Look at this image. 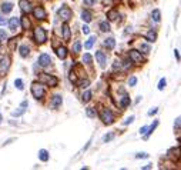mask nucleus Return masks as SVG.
<instances>
[{
	"instance_id": "obj_46",
	"label": "nucleus",
	"mask_w": 181,
	"mask_h": 170,
	"mask_svg": "<svg viewBox=\"0 0 181 170\" xmlns=\"http://www.w3.org/2000/svg\"><path fill=\"white\" fill-rule=\"evenodd\" d=\"M96 3V0H84V4L86 6H93Z\"/></svg>"
},
{
	"instance_id": "obj_36",
	"label": "nucleus",
	"mask_w": 181,
	"mask_h": 170,
	"mask_svg": "<svg viewBox=\"0 0 181 170\" xmlns=\"http://www.w3.org/2000/svg\"><path fill=\"white\" fill-rule=\"evenodd\" d=\"M166 84H167V80H166V79H161V80H160V83H158V90H164Z\"/></svg>"
},
{
	"instance_id": "obj_7",
	"label": "nucleus",
	"mask_w": 181,
	"mask_h": 170,
	"mask_svg": "<svg viewBox=\"0 0 181 170\" xmlns=\"http://www.w3.org/2000/svg\"><path fill=\"white\" fill-rule=\"evenodd\" d=\"M31 12H33L34 17H36L37 20H44V19L47 17V13H46V10H44L41 6H37L36 9H33V10H31Z\"/></svg>"
},
{
	"instance_id": "obj_48",
	"label": "nucleus",
	"mask_w": 181,
	"mask_h": 170,
	"mask_svg": "<svg viewBox=\"0 0 181 170\" xmlns=\"http://www.w3.org/2000/svg\"><path fill=\"white\" fill-rule=\"evenodd\" d=\"M157 111H158V110H157V107L151 109V110H148V116H153V115H156Z\"/></svg>"
},
{
	"instance_id": "obj_41",
	"label": "nucleus",
	"mask_w": 181,
	"mask_h": 170,
	"mask_svg": "<svg viewBox=\"0 0 181 170\" xmlns=\"http://www.w3.org/2000/svg\"><path fill=\"white\" fill-rule=\"evenodd\" d=\"M14 46H16V39H12V40L9 42V47H10V50H14Z\"/></svg>"
},
{
	"instance_id": "obj_22",
	"label": "nucleus",
	"mask_w": 181,
	"mask_h": 170,
	"mask_svg": "<svg viewBox=\"0 0 181 170\" xmlns=\"http://www.w3.org/2000/svg\"><path fill=\"white\" fill-rule=\"evenodd\" d=\"M91 96H93V93L90 92V90H87V92L83 93V96H81V100H83L84 103H89L90 100H91Z\"/></svg>"
},
{
	"instance_id": "obj_37",
	"label": "nucleus",
	"mask_w": 181,
	"mask_h": 170,
	"mask_svg": "<svg viewBox=\"0 0 181 170\" xmlns=\"http://www.w3.org/2000/svg\"><path fill=\"white\" fill-rule=\"evenodd\" d=\"M7 39V33L3 30V29H0V42H3Z\"/></svg>"
},
{
	"instance_id": "obj_31",
	"label": "nucleus",
	"mask_w": 181,
	"mask_h": 170,
	"mask_svg": "<svg viewBox=\"0 0 181 170\" xmlns=\"http://www.w3.org/2000/svg\"><path fill=\"white\" fill-rule=\"evenodd\" d=\"M86 115L89 116V117H96V110L93 107H87L86 109Z\"/></svg>"
},
{
	"instance_id": "obj_6",
	"label": "nucleus",
	"mask_w": 181,
	"mask_h": 170,
	"mask_svg": "<svg viewBox=\"0 0 181 170\" xmlns=\"http://www.w3.org/2000/svg\"><path fill=\"white\" fill-rule=\"evenodd\" d=\"M130 60H131L133 63H135V65H141L143 62H144V59H143V56H141V53L138 52V50H130Z\"/></svg>"
},
{
	"instance_id": "obj_40",
	"label": "nucleus",
	"mask_w": 181,
	"mask_h": 170,
	"mask_svg": "<svg viewBox=\"0 0 181 170\" xmlns=\"http://www.w3.org/2000/svg\"><path fill=\"white\" fill-rule=\"evenodd\" d=\"M135 83H137V79H135L134 76L129 79V86H135Z\"/></svg>"
},
{
	"instance_id": "obj_19",
	"label": "nucleus",
	"mask_w": 181,
	"mask_h": 170,
	"mask_svg": "<svg viewBox=\"0 0 181 170\" xmlns=\"http://www.w3.org/2000/svg\"><path fill=\"white\" fill-rule=\"evenodd\" d=\"M145 39H147L148 42H153V43H154V42L157 40V33H156V31H153V30H150L147 34H145Z\"/></svg>"
},
{
	"instance_id": "obj_27",
	"label": "nucleus",
	"mask_w": 181,
	"mask_h": 170,
	"mask_svg": "<svg viewBox=\"0 0 181 170\" xmlns=\"http://www.w3.org/2000/svg\"><path fill=\"white\" fill-rule=\"evenodd\" d=\"M14 86H16V89H17V90H23V89H25L22 79H16V80H14Z\"/></svg>"
},
{
	"instance_id": "obj_15",
	"label": "nucleus",
	"mask_w": 181,
	"mask_h": 170,
	"mask_svg": "<svg viewBox=\"0 0 181 170\" xmlns=\"http://www.w3.org/2000/svg\"><path fill=\"white\" fill-rule=\"evenodd\" d=\"M56 54L60 57V59H66V56H67V50H66V47H57L56 49Z\"/></svg>"
},
{
	"instance_id": "obj_45",
	"label": "nucleus",
	"mask_w": 181,
	"mask_h": 170,
	"mask_svg": "<svg viewBox=\"0 0 181 170\" xmlns=\"http://www.w3.org/2000/svg\"><path fill=\"white\" fill-rule=\"evenodd\" d=\"M134 122V116H130V117H127V120H124V124H130Z\"/></svg>"
},
{
	"instance_id": "obj_33",
	"label": "nucleus",
	"mask_w": 181,
	"mask_h": 170,
	"mask_svg": "<svg viewBox=\"0 0 181 170\" xmlns=\"http://www.w3.org/2000/svg\"><path fill=\"white\" fill-rule=\"evenodd\" d=\"M89 84H90V80H89V79H86V80H81V82H79V86L81 87V89H86V87H89Z\"/></svg>"
},
{
	"instance_id": "obj_50",
	"label": "nucleus",
	"mask_w": 181,
	"mask_h": 170,
	"mask_svg": "<svg viewBox=\"0 0 181 170\" xmlns=\"http://www.w3.org/2000/svg\"><path fill=\"white\" fill-rule=\"evenodd\" d=\"M174 56H175V59H177V60H178V62H180V52H178V50H177V49H175V50H174Z\"/></svg>"
},
{
	"instance_id": "obj_16",
	"label": "nucleus",
	"mask_w": 181,
	"mask_h": 170,
	"mask_svg": "<svg viewBox=\"0 0 181 170\" xmlns=\"http://www.w3.org/2000/svg\"><path fill=\"white\" fill-rule=\"evenodd\" d=\"M9 27H10V30H13V31L19 27V19L17 17H12V19H10V20H9Z\"/></svg>"
},
{
	"instance_id": "obj_10",
	"label": "nucleus",
	"mask_w": 181,
	"mask_h": 170,
	"mask_svg": "<svg viewBox=\"0 0 181 170\" xmlns=\"http://www.w3.org/2000/svg\"><path fill=\"white\" fill-rule=\"evenodd\" d=\"M62 102H63L62 96H60V94H56V96H53L50 106H52V109H58L60 106H62Z\"/></svg>"
},
{
	"instance_id": "obj_8",
	"label": "nucleus",
	"mask_w": 181,
	"mask_h": 170,
	"mask_svg": "<svg viewBox=\"0 0 181 170\" xmlns=\"http://www.w3.org/2000/svg\"><path fill=\"white\" fill-rule=\"evenodd\" d=\"M9 67H10V59L9 57H3L0 60V76H4L6 71L9 70Z\"/></svg>"
},
{
	"instance_id": "obj_18",
	"label": "nucleus",
	"mask_w": 181,
	"mask_h": 170,
	"mask_svg": "<svg viewBox=\"0 0 181 170\" xmlns=\"http://www.w3.org/2000/svg\"><path fill=\"white\" fill-rule=\"evenodd\" d=\"M39 157H40V160H41V162L49 160V153H47V150H44V149L39 150Z\"/></svg>"
},
{
	"instance_id": "obj_52",
	"label": "nucleus",
	"mask_w": 181,
	"mask_h": 170,
	"mask_svg": "<svg viewBox=\"0 0 181 170\" xmlns=\"http://www.w3.org/2000/svg\"><path fill=\"white\" fill-rule=\"evenodd\" d=\"M151 167H153V164H147V166L143 167V170H148V169H151Z\"/></svg>"
},
{
	"instance_id": "obj_25",
	"label": "nucleus",
	"mask_w": 181,
	"mask_h": 170,
	"mask_svg": "<svg viewBox=\"0 0 181 170\" xmlns=\"http://www.w3.org/2000/svg\"><path fill=\"white\" fill-rule=\"evenodd\" d=\"M30 20H29L27 17H22V27L25 29V30H29L30 29Z\"/></svg>"
},
{
	"instance_id": "obj_42",
	"label": "nucleus",
	"mask_w": 181,
	"mask_h": 170,
	"mask_svg": "<svg viewBox=\"0 0 181 170\" xmlns=\"http://www.w3.org/2000/svg\"><path fill=\"white\" fill-rule=\"evenodd\" d=\"M137 159H147L148 157V155L147 153H137V156H135Z\"/></svg>"
},
{
	"instance_id": "obj_14",
	"label": "nucleus",
	"mask_w": 181,
	"mask_h": 170,
	"mask_svg": "<svg viewBox=\"0 0 181 170\" xmlns=\"http://www.w3.org/2000/svg\"><path fill=\"white\" fill-rule=\"evenodd\" d=\"M70 27H69V25L67 23H64V25H63V39H64L66 42H69L70 40Z\"/></svg>"
},
{
	"instance_id": "obj_21",
	"label": "nucleus",
	"mask_w": 181,
	"mask_h": 170,
	"mask_svg": "<svg viewBox=\"0 0 181 170\" xmlns=\"http://www.w3.org/2000/svg\"><path fill=\"white\" fill-rule=\"evenodd\" d=\"M151 17H153L154 22H160V20H161V12H160L158 9L153 10V13H151Z\"/></svg>"
},
{
	"instance_id": "obj_29",
	"label": "nucleus",
	"mask_w": 181,
	"mask_h": 170,
	"mask_svg": "<svg viewBox=\"0 0 181 170\" xmlns=\"http://www.w3.org/2000/svg\"><path fill=\"white\" fill-rule=\"evenodd\" d=\"M129 105H130V97L124 94L123 99H121V107H127Z\"/></svg>"
},
{
	"instance_id": "obj_11",
	"label": "nucleus",
	"mask_w": 181,
	"mask_h": 170,
	"mask_svg": "<svg viewBox=\"0 0 181 170\" xmlns=\"http://www.w3.org/2000/svg\"><path fill=\"white\" fill-rule=\"evenodd\" d=\"M96 60L98 62L100 67H106V62H107V59H106V56H104V53H103V52L96 53Z\"/></svg>"
},
{
	"instance_id": "obj_44",
	"label": "nucleus",
	"mask_w": 181,
	"mask_h": 170,
	"mask_svg": "<svg viewBox=\"0 0 181 170\" xmlns=\"http://www.w3.org/2000/svg\"><path fill=\"white\" fill-rule=\"evenodd\" d=\"M140 133H141V134H147L148 133V127L147 126H143L141 129H140Z\"/></svg>"
},
{
	"instance_id": "obj_35",
	"label": "nucleus",
	"mask_w": 181,
	"mask_h": 170,
	"mask_svg": "<svg viewBox=\"0 0 181 170\" xmlns=\"http://www.w3.org/2000/svg\"><path fill=\"white\" fill-rule=\"evenodd\" d=\"M73 50H74V53H79L80 50H81V43H80V42H76L73 46Z\"/></svg>"
},
{
	"instance_id": "obj_5",
	"label": "nucleus",
	"mask_w": 181,
	"mask_h": 170,
	"mask_svg": "<svg viewBox=\"0 0 181 170\" xmlns=\"http://www.w3.org/2000/svg\"><path fill=\"white\" fill-rule=\"evenodd\" d=\"M100 117H101V120H103V123H104V124H111L114 122V116H113V113H111V110H108V109L101 110Z\"/></svg>"
},
{
	"instance_id": "obj_55",
	"label": "nucleus",
	"mask_w": 181,
	"mask_h": 170,
	"mask_svg": "<svg viewBox=\"0 0 181 170\" xmlns=\"http://www.w3.org/2000/svg\"><path fill=\"white\" fill-rule=\"evenodd\" d=\"M0 49H2V46H0Z\"/></svg>"
},
{
	"instance_id": "obj_39",
	"label": "nucleus",
	"mask_w": 181,
	"mask_h": 170,
	"mask_svg": "<svg viewBox=\"0 0 181 170\" xmlns=\"http://www.w3.org/2000/svg\"><path fill=\"white\" fill-rule=\"evenodd\" d=\"M69 79H70V82H71V83H77V77H76V74H74L73 71H71V73H70V76H69Z\"/></svg>"
},
{
	"instance_id": "obj_47",
	"label": "nucleus",
	"mask_w": 181,
	"mask_h": 170,
	"mask_svg": "<svg viewBox=\"0 0 181 170\" xmlns=\"http://www.w3.org/2000/svg\"><path fill=\"white\" fill-rule=\"evenodd\" d=\"M81 30H83L84 34H89L90 33V27H89V26H83V29H81Z\"/></svg>"
},
{
	"instance_id": "obj_43",
	"label": "nucleus",
	"mask_w": 181,
	"mask_h": 170,
	"mask_svg": "<svg viewBox=\"0 0 181 170\" xmlns=\"http://www.w3.org/2000/svg\"><path fill=\"white\" fill-rule=\"evenodd\" d=\"M130 66H131V62H130V60H124L123 62V69H129Z\"/></svg>"
},
{
	"instance_id": "obj_53",
	"label": "nucleus",
	"mask_w": 181,
	"mask_h": 170,
	"mask_svg": "<svg viewBox=\"0 0 181 170\" xmlns=\"http://www.w3.org/2000/svg\"><path fill=\"white\" fill-rule=\"evenodd\" d=\"M0 123H2V115H0Z\"/></svg>"
},
{
	"instance_id": "obj_24",
	"label": "nucleus",
	"mask_w": 181,
	"mask_h": 170,
	"mask_svg": "<svg viewBox=\"0 0 181 170\" xmlns=\"http://www.w3.org/2000/svg\"><path fill=\"white\" fill-rule=\"evenodd\" d=\"M29 53H30V50H29V47L26 46V44L20 46V56H22V57H27Z\"/></svg>"
},
{
	"instance_id": "obj_28",
	"label": "nucleus",
	"mask_w": 181,
	"mask_h": 170,
	"mask_svg": "<svg viewBox=\"0 0 181 170\" xmlns=\"http://www.w3.org/2000/svg\"><path fill=\"white\" fill-rule=\"evenodd\" d=\"M94 40H96V37H90V39H89V40H87L86 42V44H84V47H86V49L87 50H89V49H91V47H93V43H94Z\"/></svg>"
},
{
	"instance_id": "obj_26",
	"label": "nucleus",
	"mask_w": 181,
	"mask_h": 170,
	"mask_svg": "<svg viewBox=\"0 0 181 170\" xmlns=\"http://www.w3.org/2000/svg\"><path fill=\"white\" fill-rule=\"evenodd\" d=\"M107 17H108V20H116V19L118 17V13H117V10L113 9L107 13Z\"/></svg>"
},
{
	"instance_id": "obj_38",
	"label": "nucleus",
	"mask_w": 181,
	"mask_h": 170,
	"mask_svg": "<svg viewBox=\"0 0 181 170\" xmlns=\"http://www.w3.org/2000/svg\"><path fill=\"white\" fill-rule=\"evenodd\" d=\"M113 137H114V134H113V133H108V134H106V136L103 137V142L107 143V142H110V140L113 139Z\"/></svg>"
},
{
	"instance_id": "obj_17",
	"label": "nucleus",
	"mask_w": 181,
	"mask_h": 170,
	"mask_svg": "<svg viewBox=\"0 0 181 170\" xmlns=\"http://www.w3.org/2000/svg\"><path fill=\"white\" fill-rule=\"evenodd\" d=\"M13 10V4L10 3V2H4L3 4H2V12L3 13H10Z\"/></svg>"
},
{
	"instance_id": "obj_13",
	"label": "nucleus",
	"mask_w": 181,
	"mask_h": 170,
	"mask_svg": "<svg viewBox=\"0 0 181 170\" xmlns=\"http://www.w3.org/2000/svg\"><path fill=\"white\" fill-rule=\"evenodd\" d=\"M25 107H27V102H26V100L22 103V106H20V109H19V110L12 111V116H13V117H19V116H22L23 113L26 111V109H25Z\"/></svg>"
},
{
	"instance_id": "obj_2",
	"label": "nucleus",
	"mask_w": 181,
	"mask_h": 170,
	"mask_svg": "<svg viewBox=\"0 0 181 170\" xmlns=\"http://www.w3.org/2000/svg\"><path fill=\"white\" fill-rule=\"evenodd\" d=\"M39 82H40V83H44V84H47V86H50V87H54V86H57V83H58L57 77H54V76H52V74H46V73L40 74Z\"/></svg>"
},
{
	"instance_id": "obj_12",
	"label": "nucleus",
	"mask_w": 181,
	"mask_h": 170,
	"mask_svg": "<svg viewBox=\"0 0 181 170\" xmlns=\"http://www.w3.org/2000/svg\"><path fill=\"white\" fill-rule=\"evenodd\" d=\"M39 63L40 66H43V67H47V66L52 63V59H50V56L49 54H41L39 57Z\"/></svg>"
},
{
	"instance_id": "obj_54",
	"label": "nucleus",
	"mask_w": 181,
	"mask_h": 170,
	"mask_svg": "<svg viewBox=\"0 0 181 170\" xmlns=\"http://www.w3.org/2000/svg\"><path fill=\"white\" fill-rule=\"evenodd\" d=\"M103 2H106V0H103Z\"/></svg>"
},
{
	"instance_id": "obj_30",
	"label": "nucleus",
	"mask_w": 181,
	"mask_h": 170,
	"mask_svg": "<svg viewBox=\"0 0 181 170\" xmlns=\"http://www.w3.org/2000/svg\"><path fill=\"white\" fill-rule=\"evenodd\" d=\"M100 29H101V31H110V25L107 22H101L100 23Z\"/></svg>"
},
{
	"instance_id": "obj_34",
	"label": "nucleus",
	"mask_w": 181,
	"mask_h": 170,
	"mask_svg": "<svg viewBox=\"0 0 181 170\" xmlns=\"http://www.w3.org/2000/svg\"><path fill=\"white\" fill-rule=\"evenodd\" d=\"M91 60H93V57L89 54V53H86V54L83 56V62L87 63V65H90V63H91Z\"/></svg>"
},
{
	"instance_id": "obj_9",
	"label": "nucleus",
	"mask_w": 181,
	"mask_h": 170,
	"mask_svg": "<svg viewBox=\"0 0 181 170\" xmlns=\"http://www.w3.org/2000/svg\"><path fill=\"white\" fill-rule=\"evenodd\" d=\"M19 4H20V9H22L23 13H26V14H29V13L31 12V3L29 2V0H20L19 2Z\"/></svg>"
},
{
	"instance_id": "obj_51",
	"label": "nucleus",
	"mask_w": 181,
	"mask_h": 170,
	"mask_svg": "<svg viewBox=\"0 0 181 170\" xmlns=\"http://www.w3.org/2000/svg\"><path fill=\"white\" fill-rule=\"evenodd\" d=\"M4 25H6V20H4V19L0 16V26H4Z\"/></svg>"
},
{
	"instance_id": "obj_20",
	"label": "nucleus",
	"mask_w": 181,
	"mask_h": 170,
	"mask_svg": "<svg viewBox=\"0 0 181 170\" xmlns=\"http://www.w3.org/2000/svg\"><path fill=\"white\" fill-rule=\"evenodd\" d=\"M104 46L107 47V49H114V46H116V40H114L113 37H108L107 40H104Z\"/></svg>"
},
{
	"instance_id": "obj_49",
	"label": "nucleus",
	"mask_w": 181,
	"mask_h": 170,
	"mask_svg": "<svg viewBox=\"0 0 181 170\" xmlns=\"http://www.w3.org/2000/svg\"><path fill=\"white\" fill-rule=\"evenodd\" d=\"M174 127H177V130H180V117H177V119H175Z\"/></svg>"
},
{
	"instance_id": "obj_32",
	"label": "nucleus",
	"mask_w": 181,
	"mask_h": 170,
	"mask_svg": "<svg viewBox=\"0 0 181 170\" xmlns=\"http://www.w3.org/2000/svg\"><path fill=\"white\" fill-rule=\"evenodd\" d=\"M140 50H141L143 53H150V46H148L147 43H141L140 44Z\"/></svg>"
},
{
	"instance_id": "obj_23",
	"label": "nucleus",
	"mask_w": 181,
	"mask_h": 170,
	"mask_svg": "<svg viewBox=\"0 0 181 170\" xmlns=\"http://www.w3.org/2000/svg\"><path fill=\"white\" fill-rule=\"evenodd\" d=\"M81 19H83V22H86V23L91 22V13L87 12V10H84V12L81 13Z\"/></svg>"
},
{
	"instance_id": "obj_4",
	"label": "nucleus",
	"mask_w": 181,
	"mask_h": 170,
	"mask_svg": "<svg viewBox=\"0 0 181 170\" xmlns=\"http://www.w3.org/2000/svg\"><path fill=\"white\" fill-rule=\"evenodd\" d=\"M71 14H73V13H71V9L67 7V6H62L57 12V16L62 19L63 22H69V20L71 19Z\"/></svg>"
},
{
	"instance_id": "obj_3",
	"label": "nucleus",
	"mask_w": 181,
	"mask_h": 170,
	"mask_svg": "<svg viewBox=\"0 0 181 170\" xmlns=\"http://www.w3.org/2000/svg\"><path fill=\"white\" fill-rule=\"evenodd\" d=\"M33 36H34V40H36L39 44H43L44 42L47 40L46 30H44L43 27H36V29H34V33H33Z\"/></svg>"
},
{
	"instance_id": "obj_1",
	"label": "nucleus",
	"mask_w": 181,
	"mask_h": 170,
	"mask_svg": "<svg viewBox=\"0 0 181 170\" xmlns=\"http://www.w3.org/2000/svg\"><path fill=\"white\" fill-rule=\"evenodd\" d=\"M31 94H33V97L37 100L44 96V87L40 82H34V83L31 84Z\"/></svg>"
}]
</instances>
